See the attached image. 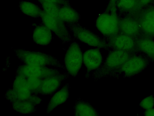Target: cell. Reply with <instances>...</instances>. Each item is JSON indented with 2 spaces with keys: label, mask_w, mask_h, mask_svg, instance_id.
Here are the masks:
<instances>
[{
  "label": "cell",
  "mask_w": 154,
  "mask_h": 116,
  "mask_svg": "<svg viewBox=\"0 0 154 116\" xmlns=\"http://www.w3.org/2000/svg\"><path fill=\"white\" fill-rule=\"evenodd\" d=\"M62 77L58 75L47 77L42 81L39 92L45 95L52 93L59 86Z\"/></svg>",
  "instance_id": "15"
},
{
  "label": "cell",
  "mask_w": 154,
  "mask_h": 116,
  "mask_svg": "<svg viewBox=\"0 0 154 116\" xmlns=\"http://www.w3.org/2000/svg\"><path fill=\"white\" fill-rule=\"evenodd\" d=\"M39 3L51 2L58 4L60 6L69 5V2L66 0H35Z\"/></svg>",
  "instance_id": "24"
},
{
  "label": "cell",
  "mask_w": 154,
  "mask_h": 116,
  "mask_svg": "<svg viewBox=\"0 0 154 116\" xmlns=\"http://www.w3.org/2000/svg\"><path fill=\"white\" fill-rule=\"evenodd\" d=\"M117 8L107 7L104 12L97 17L95 25L97 30L103 36L108 38L119 31V19Z\"/></svg>",
  "instance_id": "1"
},
{
  "label": "cell",
  "mask_w": 154,
  "mask_h": 116,
  "mask_svg": "<svg viewBox=\"0 0 154 116\" xmlns=\"http://www.w3.org/2000/svg\"><path fill=\"white\" fill-rule=\"evenodd\" d=\"M75 116H92L98 115L97 111L92 106L85 102H79L75 106Z\"/></svg>",
  "instance_id": "20"
},
{
  "label": "cell",
  "mask_w": 154,
  "mask_h": 116,
  "mask_svg": "<svg viewBox=\"0 0 154 116\" xmlns=\"http://www.w3.org/2000/svg\"><path fill=\"white\" fill-rule=\"evenodd\" d=\"M19 74L27 78H41L49 77L55 75H52L53 71L46 68L42 66L34 65H27L20 68Z\"/></svg>",
  "instance_id": "10"
},
{
  "label": "cell",
  "mask_w": 154,
  "mask_h": 116,
  "mask_svg": "<svg viewBox=\"0 0 154 116\" xmlns=\"http://www.w3.org/2000/svg\"><path fill=\"white\" fill-rule=\"evenodd\" d=\"M19 5L20 10L24 14L32 18L40 17L43 10L33 2L27 1H21Z\"/></svg>",
  "instance_id": "18"
},
{
  "label": "cell",
  "mask_w": 154,
  "mask_h": 116,
  "mask_svg": "<svg viewBox=\"0 0 154 116\" xmlns=\"http://www.w3.org/2000/svg\"><path fill=\"white\" fill-rule=\"evenodd\" d=\"M15 52L18 58L26 64L40 66L58 65L55 58L45 53L22 49L17 50Z\"/></svg>",
  "instance_id": "3"
},
{
  "label": "cell",
  "mask_w": 154,
  "mask_h": 116,
  "mask_svg": "<svg viewBox=\"0 0 154 116\" xmlns=\"http://www.w3.org/2000/svg\"><path fill=\"white\" fill-rule=\"evenodd\" d=\"M130 57L128 52L114 50L107 56L104 63V67L110 71L120 69Z\"/></svg>",
  "instance_id": "7"
},
{
  "label": "cell",
  "mask_w": 154,
  "mask_h": 116,
  "mask_svg": "<svg viewBox=\"0 0 154 116\" xmlns=\"http://www.w3.org/2000/svg\"><path fill=\"white\" fill-rule=\"evenodd\" d=\"M64 65L68 73L71 76H76L83 64V53L79 44L72 43L65 55Z\"/></svg>",
  "instance_id": "4"
},
{
  "label": "cell",
  "mask_w": 154,
  "mask_h": 116,
  "mask_svg": "<svg viewBox=\"0 0 154 116\" xmlns=\"http://www.w3.org/2000/svg\"><path fill=\"white\" fill-rule=\"evenodd\" d=\"M69 26L74 37L82 42L98 49L109 46L106 41L79 24H74Z\"/></svg>",
  "instance_id": "2"
},
{
  "label": "cell",
  "mask_w": 154,
  "mask_h": 116,
  "mask_svg": "<svg viewBox=\"0 0 154 116\" xmlns=\"http://www.w3.org/2000/svg\"><path fill=\"white\" fill-rule=\"evenodd\" d=\"M108 38L109 46L114 50H119L127 52L132 50L135 47V42L132 37L119 33Z\"/></svg>",
  "instance_id": "8"
},
{
  "label": "cell",
  "mask_w": 154,
  "mask_h": 116,
  "mask_svg": "<svg viewBox=\"0 0 154 116\" xmlns=\"http://www.w3.org/2000/svg\"><path fill=\"white\" fill-rule=\"evenodd\" d=\"M43 10V9H42ZM44 25L53 32L61 41L69 42L71 37L65 23L56 18L43 10L40 17Z\"/></svg>",
  "instance_id": "5"
},
{
  "label": "cell",
  "mask_w": 154,
  "mask_h": 116,
  "mask_svg": "<svg viewBox=\"0 0 154 116\" xmlns=\"http://www.w3.org/2000/svg\"><path fill=\"white\" fill-rule=\"evenodd\" d=\"M137 0H116L117 8L122 11H128L133 9L137 4Z\"/></svg>",
  "instance_id": "21"
},
{
  "label": "cell",
  "mask_w": 154,
  "mask_h": 116,
  "mask_svg": "<svg viewBox=\"0 0 154 116\" xmlns=\"http://www.w3.org/2000/svg\"><path fill=\"white\" fill-rule=\"evenodd\" d=\"M59 14L63 21L70 24L77 23L80 18L78 13L69 5L60 6Z\"/></svg>",
  "instance_id": "13"
},
{
  "label": "cell",
  "mask_w": 154,
  "mask_h": 116,
  "mask_svg": "<svg viewBox=\"0 0 154 116\" xmlns=\"http://www.w3.org/2000/svg\"><path fill=\"white\" fill-rule=\"evenodd\" d=\"M148 62L144 57L139 55L130 56L120 69L127 77L134 76L143 70L148 65Z\"/></svg>",
  "instance_id": "6"
},
{
  "label": "cell",
  "mask_w": 154,
  "mask_h": 116,
  "mask_svg": "<svg viewBox=\"0 0 154 116\" xmlns=\"http://www.w3.org/2000/svg\"><path fill=\"white\" fill-rule=\"evenodd\" d=\"M103 61L102 54L98 48L88 50L83 53V64L88 71H93L99 68Z\"/></svg>",
  "instance_id": "9"
},
{
  "label": "cell",
  "mask_w": 154,
  "mask_h": 116,
  "mask_svg": "<svg viewBox=\"0 0 154 116\" xmlns=\"http://www.w3.org/2000/svg\"><path fill=\"white\" fill-rule=\"evenodd\" d=\"M139 105L144 110L153 108L154 96L152 95H149L142 99L139 103Z\"/></svg>",
  "instance_id": "23"
},
{
  "label": "cell",
  "mask_w": 154,
  "mask_h": 116,
  "mask_svg": "<svg viewBox=\"0 0 154 116\" xmlns=\"http://www.w3.org/2000/svg\"><path fill=\"white\" fill-rule=\"evenodd\" d=\"M140 26L145 33L154 35V8L148 10L143 15Z\"/></svg>",
  "instance_id": "17"
},
{
  "label": "cell",
  "mask_w": 154,
  "mask_h": 116,
  "mask_svg": "<svg viewBox=\"0 0 154 116\" xmlns=\"http://www.w3.org/2000/svg\"><path fill=\"white\" fill-rule=\"evenodd\" d=\"M116 0H110V2L115 3H116Z\"/></svg>",
  "instance_id": "27"
},
{
  "label": "cell",
  "mask_w": 154,
  "mask_h": 116,
  "mask_svg": "<svg viewBox=\"0 0 154 116\" xmlns=\"http://www.w3.org/2000/svg\"><path fill=\"white\" fill-rule=\"evenodd\" d=\"M137 46L140 51L151 60L154 61V41L147 38H142L137 42Z\"/></svg>",
  "instance_id": "19"
},
{
  "label": "cell",
  "mask_w": 154,
  "mask_h": 116,
  "mask_svg": "<svg viewBox=\"0 0 154 116\" xmlns=\"http://www.w3.org/2000/svg\"><path fill=\"white\" fill-rule=\"evenodd\" d=\"M68 86L65 85L51 98L48 105L47 112L49 113L58 105L65 102L69 97Z\"/></svg>",
  "instance_id": "14"
},
{
  "label": "cell",
  "mask_w": 154,
  "mask_h": 116,
  "mask_svg": "<svg viewBox=\"0 0 154 116\" xmlns=\"http://www.w3.org/2000/svg\"><path fill=\"white\" fill-rule=\"evenodd\" d=\"M14 104V108L17 111L26 113L30 112L34 109L33 104L27 101H16Z\"/></svg>",
  "instance_id": "22"
},
{
  "label": "cell",
  "mask_w": 154,
  "mask_h": 116,
  "mask_svg": "<svg viewBox=\"0 0 154 116\" xmlns=\"http://www.w3.org/2000/svg\"><path fill=\"white\" fill-rule=\"evenodd\" d=\"M17 76L14 83L13 89L12 92L14 94L16 101H25L30 96V89L28 82L23 76L19 74Z\"/></svg>",
  "instance_id": "11"
},
{
  "label": "cell",
  "mask_w": 154,
  "mask_h": 116,
  "mask_svg": "<svg viewBox=\"0 0 154 116\" xmlns=\"http://www.w3.org/2000/svg\"><path fill=\"white\" fill-rule=\"evenodd\" d=\"M119 31L121 33L131 37L138 33L139 26L133 20L125 18L119 20Z\"/></svg>",
  "instance_id": "16"
},
{
  "label": "cell",
  "mask_w": 154,
  "mask_h": 116,
  "mask_svg": "<svg viewBox=\"0 0 154 116\" xmlns=\"http://www.w3.org/2000/svg\"><path fill=\"white\" fill-rule=\"evenodd\" d=\"M152 0H139V5L141 6H144L150 3Z\"/></svg>",
  "instance_id": "26"
},
{
  "label": "cell",
  "mask_w": 154,
  "mask_h": 116,
  "mask_svg": "<svg viewBox=\"0 0 154 116\" xmlns=\"http://www.w3.org/2000/svg\"><path fill=\"white\" fill-rule=\"evenodd\" d=\"M52 38L51 31L44 24L38 26L34 30L32 38L37 44L47 45L51 43Z\"/></svg>",
  "instance_id": "12"
},
{
  "label": "cell",
  "mask_w": 154,
  "mask_h": 116,
  "mask_svg": "<svg viewBox=\"0 0 154 116\" xmlns=\"http://www.w3.org/2000/svg\"><path fill=\"white\" fill-rule=\"evenodd\" d=\"M144 115L146 116H154V108L145 110L143 113Z\"/></svg>",
  "instance_id": "25"
}]
</instances>
